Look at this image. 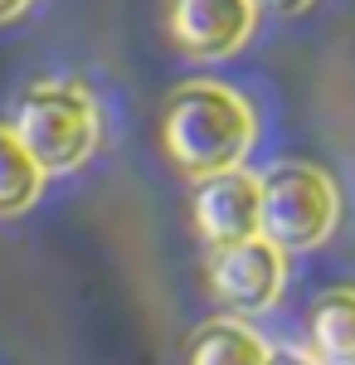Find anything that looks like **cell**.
<instances>
[{"instance_id":"1","label":"cell","mask_w":355,"mask_h":365,"mask_svg":"<svg viewBox=\"0 0 355 365\" xmlns=\"http://www.w3.org/2000/svg\"><path fill=\"white\" fill-rule=\"evenodd\" d=\"M253 137H258V117L248 108V98H239L224 83H185L165 103V156L175 161L180 175H190L200 185L229 170H244Z\"/></svg>"},{"instance_id":"2","label":"cell","mask_w":355,"mask_h":365,"mask_svg":"<svg viewBox=\"0 0 355 365\" xmlns=\"http://www.w3.org/2000/svg\"><path fill=\"white\" fill-rule=\"evenodd\" d=\"M341 195L326 170L282 161L258 175V239L277 253H307L336 229Z\"/></svg>"},{"instance_id":"3","label":"cell","mask_w":355,"mask_h":365,"mask_svg":"<svg viewBox=\"0 0 355 365\" xmlns=\"http://www.w3.org/2000/svg\"><path fill=\"white\" fill-rule=\"evenodd\" d=\"M10 132L20 137L29 161L44 175H58V170H73L93 156V146H98V108L73 83H34L20 98V113H15Z\"/></svg>"},{"instance_id":"4","label":"cell","mask_w":355,"mask_h":365,"mask_svg":"<svg viewBox=\"0 0 355 365\" xmlns=\"http://www.w3.org/2000/svg\"><path fill=\"white\" fill-rule=\"evenodd\" d=\"M287 282V263L268 239H248L210 253V287L224 307L234 312H263Z\"/></svg>"},{"instance_id":"5","label":"cell","mask_w":355,"mask_h":365,"mask_svg":"<svg viewBox=\"0 0 355 365\" xmlns=\"http://www.w3.org/2000/svg\"><path fill=\"white\" fill-rule=\"evenodd\" d=\"M165 20L190 58H224L253 34L258 0H170Z\"/></svg>"},{"instance_id":"6","label":"cell","mask_w":355,"mask_h":365,"mask_svg":"<svg viewBox=\"0 0 355 365\" xmlns=\"http://www.w3.org/2000/svg\"><path fill=\"white\" fill-rule=\"evenodd\" d=\"M195 225L210 239V249L258 239V175L229 170V175L205 180L195 195Z\"/></svg>"},{"instance_id":"7","label":"cell","mask_w":355,"mask_h":365,"mask_svg":"<svg viewBox=\"0 0 355 365\" xmlns=\"http://www.w3.org/2000/svg\"><path fill=\"white\" fill-rule=\"evenodd\" d=\"M312 346L321 365H355V287H336L317 302Z\"/></svg>"},{"instance_id":"8","label":"cell","mask_w":355,"mask_h":365,"mask_svg":"<svg viewBox=\"0 0 355 365\" xmlns=\"http://www.w3.org/2000/svg\"><path fill=\"white\" fill-rule=\"evenodd\" d=\"M190 365H268V346L253 327L224 317V322L200 327L190 346Z\"/></svg>"},{"instance_id":"9","label":"cell","mask_w":355,"mask_h":365,"mask_svg":"<svg viewBox=\"0 0 355 365\" xmlns=\"http://www.w3.org/2000/svg\"><path fill=\"white\" fill-rule=\"evenodd\" d=\"M44 190V170L29 161V151L10 127H0V220L25 215Z\"/></svg>"},{"instance_id":"10","label":"cell","mask_w":355,"mask_h":365,"mask_svg":"<svg viewBox=\"0 0 355 365\" xmlns=\"http://www.w3.org/2000/svg\"><path fill=\"white\" fill-rule=\"evenodd\" d=\"M268 365H321V361L307 351H292V346H277V351H268Z\"/></svg>"},{"instance_id":"11","label":"cell","mask_w":355,"mask_h":365,"mask_svg":"<svg viewBox=\"0 0 355 365\" xmlns=\"http://www.w3.org/2000/svg\"><path fill=\"white\" fill-rule=\"evenodd\" d=\"M258 5H268V10H277V15H297V10H307L312 0H258Z\"/></svg>"},{"instance_id":"12","label":"cell","mask_w":355,"mask_h":365,"mask_svg":"<svg viewBox=\"0 0 355 365\" xmlns=\"http://www.w3.org/2000/svg\"><path fill=\"white\" fill-rule=\"evenodd\" d=\"M25 5H29V0H0V25H5V20H15Z\"/></svg>"}]
</instances>
